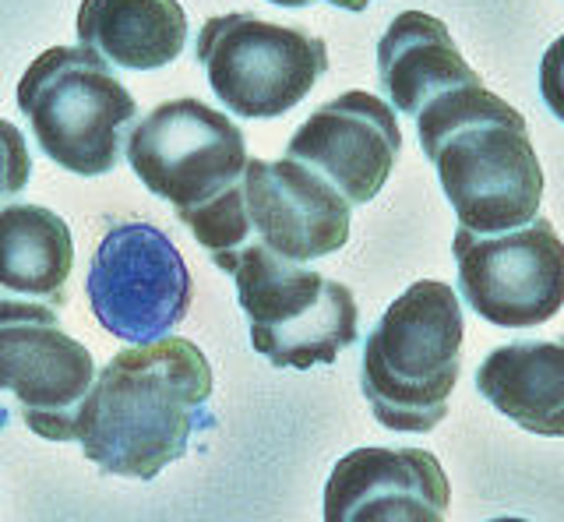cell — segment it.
I'll use <instances>...</instances> for the list:
<instances>
[{
  "label": "cell",
  "mask_w": 564,
  "mask_h": 522,
  "mask_svg": "<svg viewBox=\"0 0 564 522\" xmlns=\"http://www.w3.org/2000/svg\"><path fill=\"white\" fill-rule=\"evenodd\" d=\"M85 293L106 333L149 346L187 318L194 286L184 254L159 226L120 219L96 243Z\"/></svg>",
  "instance_id": "52a82bcc"
},
{
  "label": "cell",
  "mask_w": 564,
  "mask_h": 522,
  "mask_svg": "<svg viewBox=\"0 0 564 522\" xmlns=\"http://www.w3.org/2000/svg\"><path fill=\"white\" fill-rule=\"evenodd\" d=\"M452 483L427 448H357L325 483V522H445Z\"/></svg>",
  "instance_id": "4fadbf2b"
},
{
  "label": "cell",
  "mask_w": 564,
  "mask_h": 522,
  "mask_svg": "<svg viewBox=\"0 0 564 522\" xmlns=\"http://www.w3.org/2000/svg\"><path fill=\"white\" fill-rule=\"evenodd\" d=\"M212 368L191 339L166 336L120 350L96 374L78 442L99 474L155 480L212 427Z\"/></svg>",
  "instance_id": "6da1fadb"
},
{
  "label": "cell",
  "mask_w": 564,
  "mask_h": 522,
  "mask_svg": "<svg viewBox=\"0 0 564 522\" xmlns=\"http://www.w3.org/2000/svg\"><path fill=\"white\" fill-rule=\"evenodd\" d=\"M194 57L205 67L216 99L247 120L290 113L328 72L325 40L304 29L261 22L254 14L208 19Z\"/></svg>",
  "instance_id": "8992f818"
},
{
  "label": "cell",
  "mask_w": 564,
  "mask_h": 522,
  "mask_svg": "<svg viewBox=\"0 0 564 522\" xmlns=\"http://www.w3.org/2000/svg\"><path fill=\"white\" fill-rule=\"evenodd\" d=\"M243 213L251 243L307 265L346 248L352 205L304 163L251 160L243 170Z\"/></svg>",
  "instance_id": "8fae6325"
},
{
  "label": "cell",
  "mask_w": 564,
  "mask_h": 522,
  "mask_svg": "<svg viewBox=\"0 0 564 522\" xmlns=\"http://www.w3.org/2000/svg\"><path fill=\"white\" fill-rule=\"evenodd\" d=\"M399 152L395 110L375 93H343L296 128L286 160L322 173L349 205H364L388 184Z\"/></svg>",
  "instance_id": "7c38bea8"
},
{
  "label": "cell",
  "mask_w": 564,
  "mask_h": 522,
  "mask_svg": "<svg viewBox=\"0 0 564 522\" xmlns=\"http://www.w3.org/2000/svg\"><path fill=\"white\" fill-rule=\"evenodd\" d=\"M240 311L251 346L272 368L307 371L335 363L357 342L360 311L352 290L307 265H296L251 243L234 265Z\"/></svg>",
  "instance_id": "5b68a950"
},
{
  "label": "cell",
  "mask_w": 564,
  "mask_h": 522,
  "mask_svg": "<svg viewBox=\"0 0 564 522\" xmlns=\"http://www.w3.org/2000/svg\"><path fill=\"white\" fill-rule=\"evenodd\" d=\"M378 81L388 107L416 117L437 96L484 85L466 64L448 25L427 11H402L378 43Z\"/></svg>",
  "instance_id": "5bb4252c"
},
{
  "label": "cell",
  "mask_w": 564,
  "mask_h": 522,
  "mask_svg": "<svg viewBox=\"0 0 564 522\" xmlns=\"http://www.w3.org/2000/svg\"><path fill=\"white\" fill-rule=\"evenodd\" d=\"M487 522H529V519H511V515H501V519H487Z\"/></svg>",
  "instance_id": "7402d4cb"
},
{
  "label": "cell",
  "mask_w": 564,
  "mask_h": 522,
  "mask_svg": "<svg viewBox=\"0 0 564 522\" xmlns=\"http://www.w3.org/2000/svg\"><path fill=\"white\" fill-rule=\"evenodd\" d=\"M463 301L448 283L420 280L370 328L360 389L375 421L399 434H427L448 416L463 371Z\"/></svg>",
  "instance_id": "3957f363"
},
{
  "label": "cell",
  "mask_w": 564,
  "mask_h": 522,
  "mask_svg": "<svg viewBox=\"0 0 564 522\" xmlns=\"http://www.w3.org/2000/svg\"><path fill=\"white\" fill-rule=\"evenodd\" d=\"M325 4L339 8V11H352V14H360V11H367L370 0H325Z\"/></svg>",
  "instance_id": "ffe728a7"
},
{
  "label": "cell",
  "mask_w": 564,
  "mask_h": 522,
  "mask_svg": "<svg viewBox=\"0 0 564 522\" xmlns=\"http://www.w3.org/2000/svg\"><path fill=\"white\" fill-rule=\"evenodd\" d=\"M413 120L420 149L434 163L463 230L498 237L540 216L543 166L525 117L501 96L466 85L437 96Z\"/></svg>",
  "instance_id": "7a4b0ae2"
},
{
  "label": "cell",
  "mask_w": 564,
  "mask_h": 522,
  "mask_svg": "<svg viewBox=\"0 0 564 522\" xmlns=\"http://www.w3.org/2000/svg\"><path fill=\"white\" fill-rule=\"evenodd\" d=\"M269 4H279V8H307L314 0H269Z\"/></svg>",
  "instance_id": "44dd1931"
},
{
  "label": "cell",
  "mask_w": 564,
  "mask_h": 522,
  "mask_svg": "<svg viewBox=\"0 0 564 522\" xmlns=\"http://www.w3.org/2000/svg\"><path fill=\"white\" fill-rule=\"evenodd\" d=\"M29 177H32V160H29L25 134L11 120L0 117V205L22 195L29 187Z\"/></svg>",
  "instance_id": "ac0fdd59"
},
{
  "label": "cell",
  "mask_w": 564,
  "mask_h": 522,
  "mask_svg": "<svg viewBox=\"0 0 564 522\" xmlns=\"http://www.w3.org/2000/svg\"><path fill=\"white\" fill-rule=\"evenodd\" d=\"M452 254L458 293L490 325L536 328L564 307V243L543 216L498 237L458 226Z\"/></svg>",
  "instance_id": "30bf717a"
},
{
  "label": "cell",
  "mask_w": 564,
  "mask_h": 522,
  "mask_svg": "<svg viewBox=\"0 0 564 522\" xmlns=\"http://www.w3.org/2000/svg\"><path fill=\"white\" fill-rule=\"evenodd\" d=\"M75 240L64 216L43 205L0 208V290L64 304Z\"/></svg>",
  "instance_id": "e0dca14e"
},
{
  "label": "cell",
  "mask_w": 564,
  "mask_h": 522,
  "mask_svg": "<svg viewBox=\"0 0 564 522\" xmlns=\"http://www.w3.org/2000/svg\"><path fill=\"white\" fill-rule=\"evenodd\" d=\"M476 392L522 431L564 438V336L490 350L476 371Z\"/></svg>",
  "instance_id": "9a60e30c"
},
{
  "label": "cell",
  "mask_w": 564,
  "mask_h": 522,
  "mask_svg": "<svg viewBox=\"0 0 564 522\" xmlns=\"http://www.w3.org/2000/svg\"><path fill=\"white\" fill-rule=\"evenodd\" d=\"M78 40L123 72H159L187 46V14L176 0H82Z\"/></svg>",
  "instance_id": "2e32d148"
},
{
  "label": "cell",
  "mask_w": 564,
  "mask_h": 522,
  "mask_svg": "<svg viewBox=\"0 0 564 522\" xmlns=\"http://www.w3.org/2000/svg\"><path fill=\"white\" fill-rule=\"evenodd\" d=\"M123 160L152 195L187 219L237 187L251 155L243 131L226 113L202 99H170L131 128Z\"/></svg>",
  "instance_id": "ba28073f"
},
{
  "label": "cell",
  "mask_w": 564,
  "mask_h": 522,
  "mask_svg": "<svg viewBox=\"0 0 564 522\" xmlns=\"http://www.w3.org/2000/svg\"><path fill=\"white\" fill-rule=\"evenodd\" d=\"M93 354L43 304L0 301V392L43 442H78L82 406L96 385Z\"/></svg>",
  "instance_id": "9c48e42d"
},
{
  "label": "cell",
  "mask_w": 564,
  "mask_h": 522,
  "mask_svg": "<svg viewBox=\"0 0 564 522\" xmlns=\"http://www.w3.org/2000/svg\"><path fill=\"white\" fill-rule=\"evenodd\" d=\"M18 110L46 160L78 177L110 173L138 120V102L88 46H53L18 81Z\"/></svg>",
  "instance_id": "277c9868"
},
{
  "label": "cell",
  "mask_w": 564,
  "mask_h": 522,
  "mask_svg": "<svg viewBox=\"0 0 564 522\" xmlns=\"http://www.w3.org/2000/svg\"><path fill=\"white\" fill-rule=\"evenodd\" d=\"M540 96L564 124V36L554 40V46H546L540 61Z\"/></svg>",
  "instance_id": "d6986e66"
}]
</instances>
